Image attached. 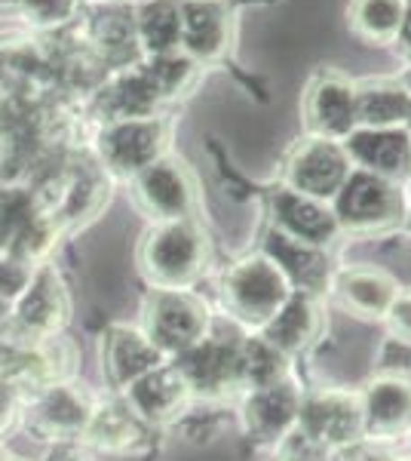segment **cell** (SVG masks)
<instances>
[{
	"mask_svg": "<svg viewBox=\"0 0 411 461\" xmlns=\"http://www.w3.org/2000/svg\"><path fill=\"white\" fill-rule=\"evenodd\" d=\"M19 409H22V397L0 378V440L19 425Z\"/></svg>",
	"mask_w": 411,
	"mask_h": 461,
	"instance_id": "e575fe53",
	"label": "cell"
},
{
	"mask_svg": "<svg viewBox=\"0 0 411 461\" xmlns=\"http://www.w3.org/2000/svg\"><path fill=\"white\" fill-rule=\"evenodd\" d=\"M141 330L163 357H182L209 332V311L191 289H151L141 304Z\"/></svg>",
	"mask_w": 411,
	"mask_h": 461,
	"instance_id": "7a4b0ae2",
	"label": "cell"
},
{
	"mask_svg": "<svg viewBox=\"0 0 411 461\" xmlns=\"http://www.w3.org/2000/svg\"><path fill=\"white\" fill-rule=\"evenodd\" d=\"M402 22H406L402 0H356L353 6L356 32L371 41H390L402 32Z\"/></svg>",
	"mask_w": 411,
	"mask_h": 461,
	"instance_id": "4dcf8cb0",
	"label": "cell"
},
{
	"mask_svg": "<svg viewBox=\"0 0 411 461\" xmlns=\"http://www.w3.org/2000/svg\"><path fill=\"white\" fill-rule=\"evenodd\" d=\"M273 212H276L280 234H286L298 243H308V247H317V249L332 240L335 230H338L335 212H328L319 200L304 197V194H298V191H282V194H276Z\"/></svg>",
	"mask_w": 411,
	"mask_h": 461,
	"instance_id": "d6986e66",
	"label": "cell"
},
{
	"mask_svg": "<svg viewBox=\"0 0 411 461\" xmlns=\"http://www.w3.org/2000/svg\"><path fill=\"white\" fill-rule=\"evenodd\" d=\"M138 267L154 289H188L206 267V240L191 219L156 221L138 243Z\"/></svg>",
	"mask_w": 411,
	"mask_h": 461,
	"instance_id": "6da1fadb",
	"label": "cell"
},
{
	"mask_svg": "<svg viewBox=\"0 0 411 461\" xmlns=\"http://www.w3.org/2000/svg\"><path fill=\"white\" fill-rule=\"evenodd\" d=\"M267 258L280 267L289 286L295 284L301 289H317L326 280V258L319 256V249L291 240L280 230H273L271 240H267Z\"/></svg>",
	"mask_w": 411,
	"mask_h": 461,
	"instance_id": "4316f807",
	"label": "cell"
},
{
	"mask_svg": "<svg viewBox=\"0 0 411 461\" xmlns=\"http://www.w3.org/2000/svg\"><path fill=\"white\" fill-rule=\"evenodd\" d=\"M166 123L160 117H123L104 121L95 136V158L111 176H138L145 167L163 158Z\"/></svg>",
	"mask_w": 411,
	"mask_h": 461,
	"instance_id": "5b68a950",
	"label": "cell"
},
{
	"mask_svg": "<svg viewBox=\"0 0 411 461\" xmlns=\"http://www.w3.org/2000/svg\"><path fill=\"white\" fill-rule=\"evenodd\" d=\"M47 68V59L34 47V41H0V89L4 86H28Z\"/></svg>",
	"mask_w": 411,
	"mask_h": 461,
	"instance_id": "f546056e",
	"label": "cell"
},
{
	"mask_svg": "<svg viewBox=\"0 0 411 461\" xmlns=\"http://www.w3.org/2000/svg\"><path fill=\"white\" fill-rule=\"evenodd\" d=\"M132 191L141 210L151 212L156 221L191 219L193 210V185L191 176L178 160L163 154L151 167H145L138 176H132Z\"/></svg>",
	"mask_w": 411,
	"mask_h": 461,
	"instance_id": "7c38bea8",
	"label": "cell"
},
{
	"mask_svg": "<svg viewBox=\"0 0 411 461\" xmlns=\"http://www.w3.org/2000/svg\"><path fill=\"white\" fill-rule=\"evenodd\" d=\"M37 265H28L22 258L10 256V252H0V302H16L22 293L31 284V274Z\"/></svg>",
	"mask_w": 411,
	"mask_h": 461,
	"instance_id": "d6a6232c",
	"label": "cell"
},
{
	"mask_svg": "<svg viewBox=\"0 0 411 461\" xmlns=\"http://www.w3.org/2000/svg\"><path fill=\"white\" fill-rule=\"evenodd\" d=\"M237 345L240 341H228L221 336L206 332L193 348H188L182 357H175L178 373L184 375L191 393L200 397H212V393L240 388V375H237Z\"/></svg>",
	"mask_w": 411,
	"mask_h": 461,
	"instance_id": "5bb4252c",
	"label": "cell"
},
{
	"mask_svg": "<svg viewBox=\"0 0 411 461\" xmlns=\"http://www.w3.org/2000/svg\"><path fill=\"white\" fill-rule=\"evenodd\" d=\"M396 293L399 289H396L393 280L384 271H375V267H353V271H344L338 280L344 308H350L360 317H387Z\"/></svg>",
	"mask_w": 411,
	"mask_h": 461,
	"instance_id": "d4e9b609",
	"label": "cell"
},
{
	"mask_svg": "<svg viewBox=\"0 0 411 461\" xmlns=\"http://www.w3.org/2000/svg\"><path fill=\"white\" fill-rule=\"evenodd\" d=\"M308 114L313 130H319L326 139L350 136L356 123V93L341 80H326L310 93Z\"/></svg>",
	"mask_w": 411,
	"mask_h": 461,
	"instance_id": "484cf974",
	"label": "cell"
},
{
	"mask_svg": "<svg viewBox=\"0 0 411 461\" xmlns=\"http://www.w3.org/2000/svg\"><path fill=\"white\" fill-rule=\"evenodd\" d=\"M399 210L402 197L396 194L393 185L384 176L365 173V169L350 173L347 182L341 185V191L335 194V219L353 230H375L393 225L399 219Z\"/></svg>",
	"mask_w": 411,
	"mask_h": 461,
	"instance_id": "ba28073f",
	"label": "cell"
},
{
	"mask_svg": "<svg viewBox=\"0 0 411 461\" xmlns=\"http://www.w3.org/2000/svg\"><path fill=\"white\" fill-rule=\"evenodd\" d=\"M95 400L77 382H56L22 400L19 421L37 443L84 440Z\"/></svg>",
	"mask_w": 411,
	"mask_h": 461,
	"instance_id": "277c9868",
	"label": "cell"
},
{
	"mask_svg": "<svg viewBox=\"0 0 411 461\" xmlns=\"http://www.w3.org/2000/svg\"><path fill=\"white\" fill-rule=\"evenodd\" d=\"M121 397L130 403L132 412L151 428H160L166 421H178L182 412L188 409L191 388L184 375L178 373L175 363L163 360L151 373H145L138 382H132Z\"/></svg>",
	"mask_w": 411,
	"mask_h": 461,
	"instance_id": "4fadbf2b",
	"label": "cell"
},
{
	"mask_svg": "<svg viewBox=\"0 0 411 461\" xmlns=\"http://www.w3.org/2000/svg\"><path fill=\"white\" fill-rule=\"evenodd\" d=\"M71 320V293L52 262L34 267L31 284L13 302V339L43 341L62 336Z\"/></svg>",
	"mask_w": 411,
	"mask_h": 461,
	"instance_id": "52a82bcc",
	"label": "cell"
},
{
	"mask_svg": "<svg viewBox=\"0 0 411 461\" xmlns=\"http://www.w3.org/2000/svg\"><path fill=\"white\" fill-rule=\"evenodd\" d=\"M411 428V382L402 375L378 378L362 400V434L393 440Z\"/></svg>",
	"mask_w": 411,
	"mask_h": 461,
	"instance_id": "e0dca14e",
	"label": "cell"
},
{
	"mask_svg": "<svg viewBox=\"0 0 411 461\" xmlns=\"http://www.w3.org/2000/svg\"><path fill=\"white\" fill-rule=\"evenodd\" d=\"M298 409H301V393L282 378L267 388L249 391L243 403V428L258 443H280L298 425Z\"/></svg>",
	"mask_w": 411,
	"mask_h": 461,
	"instance_id": "2e32d148",
	"label": "cell"
},
{
	"mask_svg": "<svg viewBox=\"0 0 411 461\" xmlns=\"http://www.w3.org/2000/svg\"><path fill=\"white\" fill-rule=\"evenodd\" d=\"M295 428L326 449H344V446H353L362 434V403L341 391L313 393L301 400Z\"/></svg>",
	"mask_w": 411,
	"mask_h": 461,
	"instance_id": "9c48e42d",
	"label": "cell"
},
{
	"mask_svg": "<svg viewBox=\"0 0 411 461\" xmlns=\"http://www.w3.org/2000/svg\"><path fill=\"white\" fill-rule=\"evenodd\" d=\"M151 430L154 428L141 421L117 393L108 400H95V409L84 430V443L93 452H108V456H141L151 446Z\"/></svg>",
	"mask_w": 411,
	"mask_h": 461,
	"instance_id": "8fae6325",
	"label": "cell"
},
{
	"mask_svg": "<svg viewBox=\"0 0 411 461\" xmlns=\"http://www.w3.org/2000/svg\"><path fill=\"white\" fill-rule=\"evenodd\" d=\"M84 0H19V16L34 28H62L80 16Z\"/></svg>",
	"mask_w": 411,
	"mask_h": 461,
	"instance_id": "1f68e13d",
	"label": "cell"
},
{
	"mask_svg": "<svg viewBox=\"0 0 411 461\" xmlns=\"http://www.w3.org/2000/svg\"><path fill=\"white\" fill-rule=\"evenodd\" d=\"M0 252H4V249H0Z\"/></svg>",
	"mask_w": 411,
	"mask_h": 461,
	"instance_id": "60d3db41",
	"label": "cell"
},
{
	"mask_svg": "<svg viewBox=\"0 0 411 461\" xmlns=\"http://www.w3.org/2000/svg\"><path fill=\"white\" fill-rule=\"evenodd\" d=\"M228 47V13L219 0H182V41L178 50L191 62L219 59Z\"/></svg>",
	"mask_w": 411,
	"mask_h": 461,
	"instance_id": "ac0fdd59",
	"label": "cell"
},
{
	"mask_svg": "<svg viewBox=\"0 0 411 461\" xmlns=\"http://www.w3.org/2000/svg\"><path fill=\"white\" fill-rule=\"evenodd\" d=\"M19 10V0H0V16H6V13H16Z\"/></svg>",
	"mask_w": 411,
	"mask_h": 461,
	"instance_id": "f35d334b",
	"label": "cell"
},
{
	"mask_svg": "<svg viewBox=\"0 0 411 461\" xmlns=\"http://www.w3.org/2000/svg\"><path fill=\"white\" fill-rule=\"evenodd\" d=\"M291 295L289 280L267 256L243 258L224 274L221 299L228 314L246 326H264Z\"/></svg>",
	"mask_w": 411,
	"mask_h": 461,
	"instance_id": "3957f363",
	"label": "cell"
},
{
	"mask_svg": "<svg viewBox=\"0 0 411 461\" xmlns=\"http://www.w3.org/2000/svg\"><path fill=\"white\" fill-rule=\"evenodd\" d=\"M160 102L154 80L147 77L145 65H132L123 74H114L99 93V111L104 121H123V117H151Z\"/></svg>",
	"mask_w": 411,
	"mask_h": 461,
	"instance_id": "ffe728a7",
	"label": "cell"
},
{
	"mask_svg": "<svg viewBox=\"0 0 411 461\" xmlns=\"http://www.w3.org/2000/svg\"><path fill=\"white\" fill-rule=\"evenodd\" d=\"M317 336V311L304 293L289 295L276 314L261 326V339H267L282 357L298 354Z\"/></svg>",
	"mask_w": 411,
	"mask_h": 461,
	"instance_id": "cb8c5ba5",
	"label": "cell"
},
{
	"mask_svg": "<svg viewBox=\"0 0 411 461\" xmlns=\"http://www.w3.org/2000/svg\"><path fill=\"white\" fill-rule=\"evenodd\" d=\"M166 360L154 348V341L145 336L141 326H108L102 332L99 345V363H102V378L114 393H123L132 382H138L145 373H151L154 366Z\"/></svg>",
	"mask_w": 411,
	"mask_h": 461,
	"instance_id": "30bf717a",
	"label": "cell"
},
{
	"mask_svg": "<svg viewBox=\"0 0 411 461\" xmlns=\"http://www.w3.org/2000/svg\"><path fill=\"white\" fill-rule=\"evenodd\" d=\"M390 317V326L396 332V339L402 341H411V293H396V299L387 311Z\"/></svg>",
	"mask_w": 411,
	"mask_h": 461,
	"instance_id": "8d00e7d4",
	"label": "cell"
},
{
	"mask_svg": "<svg viewBox=\"0 0 411 461\" xmlns=\"http://www.w3.org/2000/svg\"><path fill=\"white\" fill-rule=\"evenodd\" d=\"M282 461H328V449L319 446L317 440H310L301 430H295L286 440V456H282Z\"/></svg>",
	"mask_w": 411,
	"mask_h": 461,
	"instance_id": "836d02e7",
	"label": "cell"
},
{
	"mask_svg": "<svg viewBox=\"0 0 411 461\" xmlns=\"http://www.w3.org/2000/svg\"><path fill=\"white\" fill-rule=\"evenodd\" d=\"M13 461H16V458H13Z\"/></svg>",
	"mask_w": 411,
	"mask_h": 461,
	"instance_id": "b9f144b4",
	"label": "cell"
},
{
	"mask_svg": "<svg viewBox=\"0 0 411 461\" xmlns=\"http://www.w3.org/2000/svg\"><path fill=\"white\" fill-rule=\"evenodd\" d=\"M356 121L369 130H393L396 123L411 121V95L393 86L365 89L356 95Z\"/></svg>",
	"mask_w": 411,
	"mask_h": 461,
	"instance_id": "f1b7e54d",
	"label": "cell"
},
{
	"mask_svg": "<svg viewBox=\"0 0 411 461\" xmlns=\"http://www.w3.org/2000/svg\"><path fill=\"white\" fill-rule=\"evenodd\" d=\"M89 41H93L95 53H99L104 62H132L138 50V37H136V10H126L121 4H108L99 6L93 13L86 25Z\"/></svg>",
	"mask_w": 411,
	"mask_h": 461,
	"instance_id": "7402d4cb",
	"label": "cell"
},
{
	"mask_svg": "<svg viewBox=\"0 0 411 461\" xmlns=\"http://www.w3.org/2000/svg\"><path fill=\"white\" fill-rule=\"evenodd\" d=\"M13 339V304L0 302V341Z\"/></svg>",
	"mask_w": 411,
	"mask_h": 461,
	"instance_id": "74e56055",
	"label": "cell"
},
{
	"mask_svg": "<svg viewBox=\"0 0 411 461\" xmlns=\"http://www.w3.org/2000/svg\"><path fill=\"white\" fill-rule=\"evenodd\" d=\"M0 461H13V458H10V456H6V452H4V449H0Z\"/></svg>",
	"mask_w": 411,
	"mask_h": 461,
	"instance_id": "ab89813d",
	"label": "cell"
},
{
	"mask_svg": "<svg viewBox=\"0 0 411 461\" xmlns=\"http://www.w3.org/2000/svg\"><path fill=\"white\" fill-rule=\"evenodd\" d=\"M138 50L147 56L178 53L182 41V0H145L136 10Z\"/></svg>",
	"mask_w": 411,
	"mask_h": 461,
	"instance_id": "603a6c76",
	"label": "cell"
},
{
	"mask_svg": "<svg viewBox=\"0 0 411 461\" xmlns=\"http://www.w3.org/2000/svg\"><path fill=\"white\" fill-rule=\"evenodd\" d=\"M347 154L360 160L365 173L375 176H396L408 169L411 163V139L402 130H360L350 132Z\"/></svg>",
	"mask_w": 411,
	"mask_h": 461,
	"instance_id": "44dd1931",
	"label": "cell"
},
{
	"mask_svg": "<svg viewBox=\"0 0 411 461\" xmlns=\"http://www.w3.org/2000/svg\"><path fill=\"white\" fill-rule=\"evenodd\" d=\"M350 176V158L332 139H313L298 148L289 163V185L291 191L313 200L335 197Z\"/></svg>",
	"mask_w": 411,
	"mask_h": 461,
	"instance_id": "9a60e30c",
	"label": "cell"
},
{
	"mask_svg": "<svg viewBox=\"0 0 411 461\" xmlns=\"http://www.w3.org/2000/svg\"><path fill=\"white\" fill-rule=\"evenodd\" d=\"M104 200H108V173L99 163H77L62 169L34 191L37 210L49 215L58 230L84 225L102 210Z\"/></svg>",
	"mask_w": 411,
	"mask_h": 461,
	"instance_id": "8992f818",
	"label": "cell"
},
{
	"mask_svg": "<svg viewBox=\"0 0 411 461\" xmlns=\"http://www.w3.org/2000/svg\"><path fill=\"white\" fill-rule=\"evenodd\" d=\"M286 357H282L267 339L261 336H249L237 345V375H240V384L249 391L255 388H267V384L282 382V373H286Z\"/></svg>",
	"mask_w": 411,
	"mask_h": 461,
	"instance_id": "83f0119b",
	"label": "cell"
},
{
	"mask_svg": "<svg viewBox=\"0 0 411 461\" xmlns=\"http://www.w3.org/2000/svg\"><path fill=\"white\" fill-rule=\"evenodd\" d=\"M40 461H95V452L84 440H62L49 443Z\"/></svg>",
	"mask_w": 411,
	"mask_h": 461,
	"instance_id": "d590c367",
	"label": "cell"
}]
</instances>
